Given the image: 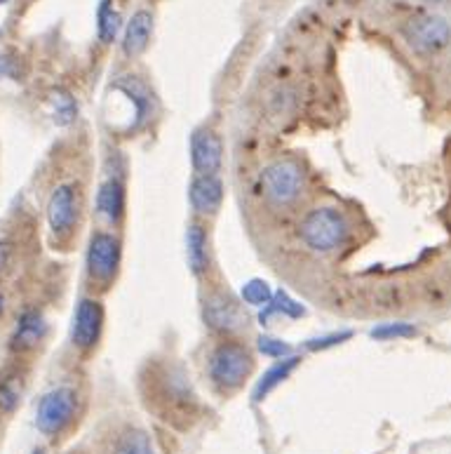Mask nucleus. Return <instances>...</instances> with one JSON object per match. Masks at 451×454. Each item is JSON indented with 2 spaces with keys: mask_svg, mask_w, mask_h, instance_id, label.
I'll return each instance as SVG.
<instances>
[{
  "mask_svg": "<svg viewBox=\"0 0 451 454\" xmlns=\"http://www.w3.org/2000/svg\"><path fill=\"white\" fill-rule=\"evenodd\" d=\"M254 370V356L237 341H222L209 356V380L222 391H236Z\"/></svg>",
  "mask_w": 451,
  "mask_h": 454,
  "instance_id": "obj_1",
  "label": "nucleus"
},
{
  "mask_svg": "<svg viewBox=\"0 0 451 454\" xmlns=\"http://www.w3.org/2000/svg\"><path fill=\"white\" fill-rule=\"evenodd\" d=\"M299 233L313 252H334L348 236V222L334 207H315L303 217Z\"/></svg>",
  "mask_w": 451,
  "mask_h": 454,
  "instance_id": "obj_2",
  "label": "nucleus"
},
{
  "mask_svg": "<svg viewBox=\"0 0 451 454\" xmlns=\"http://www.w3.org/2000/svg\"><path fill=\"white\" fill-rule=\"evenodd\" d=\"M261 189L270 203L290 205L303 191V172L294 160H276L261 172Z\"/></svg>",
  "mask_w": 451,
  "mask_h": 454,
  "instance_id": "obj_3",
  "label": "nucleus"
},
{
  "mask_svg": "<svg viewBox=\"0 0 451 454\" xmlns=\"http://www.w3.org/2000/svg\"><path fill=\"white\" fill-rule=\"evenodd\" d=\"M404 38L421 55H432L438 50L447 48L451 41V28L445 20L432 17V14H418L411 17L402 28Z\"/></svg>",
  "mask_w": 451,
  "mask_h": 454,
  "instance_id": "obj_4",
  "label": "nucleus"
},
{
  "mask_svg": "<svg viewBox=\"0 0 451 454\" xmlns=\"http://www.w3.org/2000/svg\"><path fill=\"white\" fill-rule=\"evenodd\" d=\"M75 414V394L71 388H54L38 403L35 424L45 435H59Z\"/></svg>",
  "mask_w": 451,
  "mask_h": 454,
  "instance_id": "obj_5",
  "label": "nucleus"
},
{
  "mask_svg": "<svg viewBox=\"0 0 451 454\" xmlns=\"http://www.w3.org/2000/svg\"><path fill=\"white\" fill-rule=\"evenodd\" d=\"M122 247L118 236L108 231H97L88 247V271L97 280H111L121 266Z\"/></svg>",
  "mask_w": 451,
  "mask_h": 454,
  "instance_id": "obj_6",
  "label": "nucleus"
},
{
  "mask_svg": "<svg viewBox=\"0 0 451 454\" xmlns=\"http://www.w3.org/2000/svg\"><path fill=\"white\" fill-rule=\"evenodd\" d=\"M191 160L198 175H216L223 163L222 139L212 129H198L191 139Z\"/></svg>",
  "mask_w": 451,
  "mask_h": 454,
  "instance_id": "obj_7",
  "label": "nucleus"
},
{
  "mask_svg": "<svg viewBox=\"0 0 451 454\" xmlns=\"http://www.w3.org/2000/svg\"><path fill=\"white\" fill-rule=\"evenodd\" d=\"M104 327V306L97 299H82L75 309L74 318V341L81 348H89L99 340Z\"/></svg>",
  "mask_w": 451,
  "mask_h": 454,
  "instance_id": "obj_8",
  "label": "nucleus"
},
{
  "mask_svg": "<svg viewBox=\"0 0 451 454\" xmlns=\"http://www.w3.org/2000/svg\"><path fill=\"white\" fill-rule=\"evenodd\" d=\"M48 219L54 233H68L74 229L75 219H78V203H75L74 186H57L52 191L48 203Z\"/></svg>",
  "mask_w": 451,
  "mask_h": 454,
  "instance_id": "obj_9",
  "label": "nucleus"
},
{
  "mask_svg": "<svg viewBox=\"0 0 451 454\" xmlns=\"http://www.w3.org/2000/svg\"><path fill=\"white\" fill-rule=\"evenodd\" d=\"M223 184L216 175H198L191 182V205L202 215H212L222 207Z\"/></svg>",
  "mask_w": 451,
  "mask_h": 454,
  "instance_id": "obj_10",
  "label": "nucleus"
},
{
  "mask_svg": "<svg viewBox=\"0 0 451 454\" xmlns=\"http://www.w3.org/2000/svg\"><path fill=\"white\" fill-rule=\"evenodd\" d=\"M151 34H153V14L149 10H139L132 14L128 24L125 38H122V50L128 57H139L149 48Z\"/></svg>",
  "mask_w": 451,
  "mask_h": 454,
  "instance_id": "obj_11",
  "label": "nucleus"
},
{
  "mask_svg": "<svg viewBox=\"0 0 451 454\" xmlns=\"http://www.w3.org/2000/svg\"><path fill=\"white\" fill-rule=\"evenodd\" d=\"M205 320L216 333H233L240 327V311L226 297H212L205 301Z\"/></svg>",
  "mask_w": 451,
  "mask_h": 454,
  "instance_id": "obj_12",
  "label": "nucleus"
},
{
  "mask_svg": "<svg viewBox=\"0 0 451 454\" xmlns=\"http://www.w3.org/2000/svg\"><path fill=\"white\" fill-rule=\"evenodd\" d=\"M97 210L106 222L118 224L125 215V186L121 179H106L97 193Z\"/></svg>",
  "mask_w": 451,
  "mask_h": 454,
  "instance_id": "obj_13",
  "label": "nucleus"
},
{
  "mask_svg": "<svg viewBox=\"0 0 451 454\" xmlns=\"http://www.w3.org/2000/svg\"><path fill=\"white\" fill-rule=\"evenodd\" d=\"M299 363H301V358H297V356H287V358L277 360L276 365L263 372V377L259 380V384H256L254 395H252V398L259 403V400L266 398L270 391H276V388L280 387V384H283L292 372H294V367H297Z\"/></svg>",
  "mask_w": 451,
  "mask_h": 454,
  "instance_id": "obj_14",
  "label": "nucleus"
},
{
  "mask_svg": "<svg viewBox=\"0 0 451 454\" xmlns=\"http://www.w3.org/2000/svg\"><path fill=\"white\" fill-rule=\"evenodd\" d=\"M186 254H189V266L191 271L200 276L205 273L209 264L207 254V233L202 231V226H189V233H186Z\"/></svg>",
  "mask_w": 451,
  "mask_h": 454,
  "instance_id": "obj_15",
  "label": "nucleus"
},
{
  "mask_svg": "<svg viewBox=\"0 0 451 454\" xmlns=\"http://www.w3.org/2000/svg\"><path fill=\"white\" fill-rule=\"evenodd\" d=\"M280 313L287 316V318H301L306 311H303V306L299 304V301H294L287 292H276L273 299H270V304L263 306L259 320H261V325H266L270 320V316H280Z\"/></svg>",
  "mask_w": 451,
  "mask_h": 454,
  "instance_id": "obj_16",
  "label": "nucleus"
},
{
  "mask_svg": "<svg viewBox=\"0 0 451 454\" xmlns=\"http://www.w3.org/2000/svg\"><path fill=\"white\" fill-rule=\"evenodd\" d=\"M45 330L48 327H45V320H43L41 313L28 311L21 316L17 334H14V341H17V346H34L35 341L43 340Z\"/></svg>",
  "mask_w": 451,
  "mask_h": 454,
  "instance_id": "obj_17",
  "label": "nucleus"
},
{
  "mask_svg": "<svg viewBox=\"0 0 451 454\" xmlns=\"http://www.w3.org/2000/svg\"><path fill=\"white\" fill-rule=\"evenodd\" d=\"M113 454H155L151 438L139 428H129L115 441Z\"/></svg>",
  "mask_w": 451,
  "mask_h": 454,
  "instance_id": "obj_18",
  "label": "nucleus"
},
{
  "mask_svg": "<svg viewBox=\"0 0 451 454\" xmlns=\"http://www.w3.org/2000/svg\"><path fill=\"white\" fill-rule=\"evenodd\" d=\"M97 31L104 43H113L118 31H121V14L115 12L111 0H101L99 12H97Z\"/></svg>",
  "mask_w": 451,
  "mask_h": 454,
  "instance_id": "obj_19",
  "label": "nucleus"
},
{
  "mask_svg": "<svg viewBox=\"0 0 451 454\" xmlns=\"http://www.w3.org/2000/svg\"><path fill=\"white\" fill-rule=\"evenodd\" d=\"M371 337L374 340H409V337H416V327L409 325V323H385V325H378L371 330Z\"/></svg>",
  "mask_w": 451,
  "mask_h": 454,
  "instance_id": "obj_20",
  "label": "nucleus"
},
{
  "mask_svg": "<svg viewBox=\"0 0 451 454\" xmlns=\"http://www.w3.org/2000/svg\"><path fill=\"white\" fill-rule=\"evenodd\" d=\"M243 299L250 306H268L270 299H273V292H270V285L266 280L254 278L243 285Z\"/></svg>",
  "mask_w": 451,
  "mask_h": 454,
  "instance_id": "obj_21",
  "label": "nucleus"
},
{
  "mask_svg": "<svg viewBox=\"0 0 451 454\" xmlns=\"http://www.w3.org/2000/svg\"><path fill=\"white\" fill-rule=\"evenodd\" d=\"M75 118V102L68 92H54V121L59 125H68Z\"/></svg>",
  "mask_w": 451,
  "mask_h": 454,
  "instance_id": "obj_22",
  "label": "nucleus"
},
{
  "mask_svg": "<svg viewBox=\"0 0 451 454\" xmlns=\"http://www.w3.org/2000/svg\"><path fill=\"white\" fill-rule=\"evenodd\" d=\"M259 351L268 358H287L292 353V346L284 344L283 340H276V337H259Z\"/></svg>",
  "mask_w": 451,
  "mask_h": 454,
  "instance_id": "obj_23",
  "label": "nucleus"
},
{
  "mask_svg": "<svg viewBox=\"0 0 451 454\" xmlns=\"http://www.w3.org/2000/svg\"><path fill=\"white\" fill-rule=\"evenodd\" d=\"M351 337H353L351 330H344V333L324 334V337H317V340L306 341V348H308V351H324V348H331V346L344 344V341L351 340Z\"/></svg>",
  "mask_w": 451,
  "mask_h": 454,
  "instance_id": "obj_24",
  "label": "nucleus"
},
{
  "mask_svg": "<svg viewBox=\"0 0 451 454\" xmlns=\"http://www.w3.org/2000/svg\"><path fill=\"white\" fill-rule=\"evenodd\" d=\"M19 398V388L14 387L12 380L0 381V410H12Z\"/></svg>",
  "mask_w": 451,
  "mask_h": 454,
  "instance_id": "obj_25",
  "label": "nucleus"
},
{
  "mask_svg": "<svg viewBox=\"0 0 451 454\" xmlns=\"http://www.w3.org/2000/svg\"><path fill=\"white\" fill-rule=\"evenodd\" d=\"M0 313H3V297H0Z\"/></svg>",
  "mask_w": 451,
  "mask_h": 454,
  "instance_id": "obj_26",
  "label": "nucleus"
},
{
  "mask_svg": "<svg viewBox=\"0 0 451 454\" xmlns=\"http://www.w3.org/2000/svg\"><path fill=\"white\" fill-rule=\"evenodd\" d=\"M432 3H442V0H432Z\"/></svg>",
  "mask_w": 451,
  "mask_h": 454,
  "instance_id": "obj_27",
  "label": "nucleus"
},
{
  "mask_svg": "<svg viewBox=\"0 0 451 454\" xmlns=\"http://www.w3.org/2000/svg\"><path fill=\"white\" fill-rule=\"evenodd\" d=\"M0 3H7V0H0Z\"/></svg>",
  "mask_w": 451,
  "mask_h": 454,
  "instance_id": "obj_28",
  "label": "nucleus"
}]
</instances>
